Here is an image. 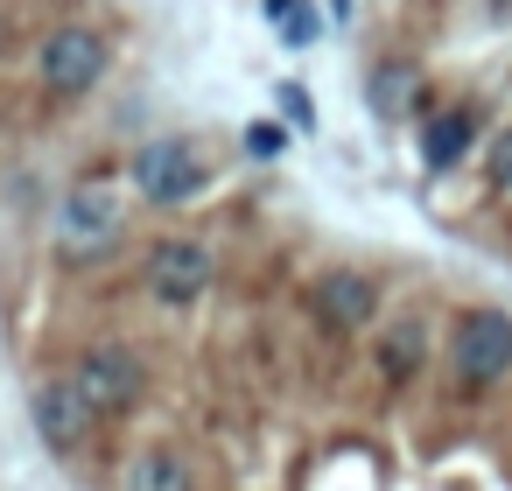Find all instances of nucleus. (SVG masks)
<instances>
[{
  "mask_svg": "<svg viewBox=\"0 0 512 491\" xmlns=\"http://www.w3.org/2000/svg\"><path fill=\"white\" fill-rule=\"evenodd\" d=\"M8 43H15V22H8V15H0V50H8Z\"/></svg>",
  "mask_w": 512,
  "mask_h": 491,
  "instance_id": "19",
  "label": "nucleus"
},
{
  "mask_svg": "<svg viewBox=\"0 0 512 491\" xmlns=\"http://www.w3.org/2000/svg\"><path fill=\"white\" fill-rule=\"evenodd\" d=\"M309 309H316V323H323L330 337H358V330L379 316V288H372V274H358V267H330V274H316Z\"/></svg>",
  "mask_w": 512,
  "mask_h": 491,
  "instance_id": "6",
  "label": "nucleus"
},
{
  "mask_svg": "<svg viewBox=\"0 0 512 491\" xmlns=\"http://www.w3.org/2000/svg\"><path fill=\"white\" fill-rule=\"evenodd\" d=\"M484 176H491V190H512V127L491 141V155H484Z\"/></svg>",
  "mask_w": 512,
  "mask_h": 491,
  "instance_id": "16",
  "label": "nucleus"
},
{
  "mask_svg": "<svg viewBox=\"0 0 512 491\" xmlns=\"http://www.w3.org/2000/svg\"><path fill=\"white\" fill-rule=\"evenodd\" d=\"M330 22H351V0H330Z\"/></svg>",
  "mask_w": 512,
  "mask_h": 491,
  "instance_id": "18",
  "label": "nucleus"
},
{
  "mask_svg": "<svg viewBox=\"0 0 512 491\" xmlns=\"http://www.w3.org/2000/svg\"><path fill=\"white\" fill-rule=\"evenodd\" d=\"M29 414H36V435H43L57 456L85 449V442H92V428H99V414L78 400V386H71V379H36V393H29Z\"/></svg>",
  "mask_w": 512,
  "mask_h": 491,
  "instance_id": "7",
  "label": "nucleus"
},
{
  "mask_svg": "<svg viewBox=\"0 0 512 491\" xmlns=\"http://www.w3.org/2000/svg\"><path fill=\"white\" fill-rule=\"evenodd\" d=\"M141 281H148L155 302L190 309V302L218 281V260H211V246H197V239H155L148 260H141Z\"/></svg>",
  "mask_w": 512,
  "mask_h": 491,
  "instance_id": "4",
  "label": "nucleus"
},
{
  "mask_svg": "<svg viewBox=\"0 0 512 491\" xmlns=\"http://www.w3.org/2000/svg\"><path fill=\"white\" fill-rule=\"evenodd\" d=\"M421 358H428V330H421V316L386 323V337H379V372H386L393 386H407V379L421 372Z\"/></svg>",
  "mask_w": 512,
  "mask_h": 491,
  "instance_id": "11",
  "label": "nucleus"
},
{
  "mask_svg": "<svg viewBox=\"0 0 512 491\" xmlns=\"http://www.w3.org/2000/svg\"><path fill=\"white\" fill-rule=\"evenodd\" d=\"M274 106H281V120H288V127L316 134V106H309V92H302V85H274Z\"/></svg>",
  "mask_w": 512,
  "mask_h": 491,
  "instance_id": "14",
  "label": "nucleus"
},
{
  "mask_svg": "<svg viewBox=\"0 0 512 491\" xmlns=\"http://www.w3.org/2000/svg\"><path fill=\"white\" fill-rule=\"evenodd\" d=\"M470 141H477V113H470V106L428 113V127H421V162H428V169H456V162L470 155Z\"/></svg>",
  "mask_w": 512,
  "mask_h": 491,
  "instance_id": "8",
  "label": "nucleus"
},
{
  "mask_svg": "<svg viewBox=\"0 0 512 491\" xmlns=\"http://www.w3.org/2000/svg\"><path fill=\"white\" fill-rule=\"evenodd\" d=\"M127 491H197V470H190V456L183 449H141L134 463H127Z\"/></svg>",
  "mask_w": 512,
  "mask_h": 491,
  "instance_id": "10",
  "label": "nucleus"
},
{
  "mask_svg": "<svg viewBox=\"0 0 512 491\" xmlns=\"http://www.w3.org/2000/svg\"><path fill=\"white\" fill-rule=\"evenodd\" d=\"M71 386H78V400H85L99 421H113V414H134V407H141L148 365H141V351H127V344H92V351L78 358Z\"/></svg>",
  "mask_w": 512,
  "mask_h": 491,
  "instance_id": "1",
  "label": "nucleus"
},
{
  "mask_svg": "<svg viewBox=\"0 0 512 491\" xmlns=\"http://www.w3.org/2000/svg\"><path fill=\"white\" fill-rule=\"evenodd\" d=\"M134 190L148 204H190L204 190V155L190 141H148L134 155Z\"/></svg>",
  "mask_w": 512,
  "mask_h": 491,
  "instance_id": "5",
  "label": "nucleus"
},
{
  "mask_svg": "<svg viewBox=\"0 0 512 491\" xmlns=\"http://www.w3.org/2000/svg\"><path fill=\"white\" fill-rule=\"evenodd\" d=\"M113 225H120V204H113L106 190H78V197L64 204V239H71V246H85V239H113Z\"/></svg>",
  "mask_w": 512,
  "mask_h": 491,
  "instance_id": "12",
  "label": "nucleus"
},
{
  "mask_svg": "<svg viewBox=\"0 0 512 491\" xmlns=\"http://www.w3.org/2000/svg\"><path fill=\"white\" fill-rule=\"evenodd\" d=\"M414 99H421V64H407V57L372 64V78H365V106H372L379 120H400Z\"/></svg>",
  "mask_w": 512,
  "mask_h": 491,
  "instance_id": "9",
  "label": "nucleus"
},
{
  "mask_svg": "<svg viewBox=\"0 0 512 491\" xmlns=\"http://www.w3.org/2000/svg\"><path fill=\"white\" fill-rule=\"evenodd\" d=\"M36 71H43V92L50 99H85L99 78H106V36L99 29H50L43 50H36Z\"/></svg>",
  "mask_w": 512,
  "mask_h": 491,
  "instance_id": "2",
  "label": "nucleus"
},
{
  "mask_svg": "<svg viewBox=\"0 0 512 491\" xmlns=\"http://www.w3.org/2000/svg\"><path fill=\"white\" fill-rule=\"evenodd\" d=\"M260 8H267V22H288V15H295V0H260Z\"/></svg>",
  "mask_w": 512,
  "mask_h": 491,
  "instance_id": "17",
  "label": "nucleus"
},
{
  "mask_svg": "<svg viewBox=\"0 0 512 491\" xmlns=\"http://www.w3.org/2000/svg\"><path fill=\"white\" fill-rule=\"evenodd\" d=\"M316 36H323V15L309 8V0H295V15L281 22V43H288V50H309Z\"/></svg>",
  "mask_w": 512,
  "mask_h": 491,
  "instance_id": "13",
  "label": "nucleus"
},
{
  "mask_svg": "<svg viewBox=\"0 0 512 491\" xmlns=\"http://www.w3.org/2000/svg\"><path fill=\"white\" fill-rule=\"evenodd\" d=\"M281 148H288V127H281V120H253V127H246V155H253V162H274Z\"/></svg>",
  "mask_w": 512,
  "mask_h": 491,
  "instance_id": "15",
  "label": "nucleus"
},
{
  "mask_svg": "<svg viewBox=\"0 0 512 491\" xmlns=\"http://www.w3.org/2000/svg\"><path fill=\"white\" fill-rule=\"evenodd\" d=\"M449 365L456 379L477 393V386H498L512 372V316L505 309H470L456 323V344H449Z\"/></svg>",
  "mask_w": 512,
  "mask_h": 491,
  "instance_id": "3",
  "label": "nucleus"
}]
</instances>
